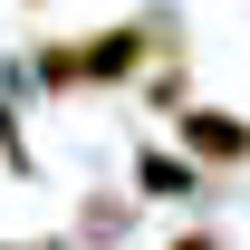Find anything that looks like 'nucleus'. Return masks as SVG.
<instances>
[{
    "label": "nucleus",
    "instance_id": "obj_1",
    "mask_svg": "<svg viewBox=\"0 0 250 250\" xmlns=\"http://www.w3.org/2000/svg\"><path fill=\"white\" fill-rule=\"evenodd\" d=\"M164 29H173V20H116V29L87 39V48L58 39V48H39V77H48V87H116V77H135V67L164 48Z\"/></svg>",
    "mask_w": 250,
    "mask_h": 250
},
{
    "label": "nucleus",
    "instance_id": "obj_2",
    "mask_svg": "<svg viewBox=\"0 0 250 250\" xmlns=\"http://www.w3.org/2000/svg\"><path fill=\"white\" fill-rule=\"evenodd\" d=\"M183 145H192V164H250V125L192 106V116H183Z\"/></svg>",
    "mask_w": 250,
    "mask_h": 250
},
{
    "label": "nucleus",
    "instance_id": "obj_3",
    "mask_svg": "<svg viewBox=\"0 0 250 250\" xmlns=\"http://www.w3.org/2000/svg\"><path fill=\"white\" fill-rule=\"evenodd\" d=\"M135 192H154V202H183V192H192V164H183V154H145V164H135Z\"/></svg>",
    "mask_w": 250,
    "mask_h": 250
},
{
    "label": "nucleus",
    "instance_id": "obj_4",
    "mask_svg": "<svg viewBox=\"0 0 250 250\" xmlns=\"http://www.w3.org/2000/svg\"><path fill=\"white\" fill-rule=\"evenodd\" d=\"M173 250H221V231H183V241H173Z\"/></svg>",
    "mask_w": 250,
    "mask_h": 250
},
{
    "label": "nucleus",
    "instance_id": "obj_5",
    "mask_svg": "<svg viewBox=\"0 0 250 250\" xmlns=\"http://www.w3.org/2000/svg\"><path fill=\"white\" fill-rule=\"evenodd\" d=\"M10 250H77V241H10Z\"/></svg>",
    "mask_w": 250,
    "mask_h": 250
}]
</instances>
